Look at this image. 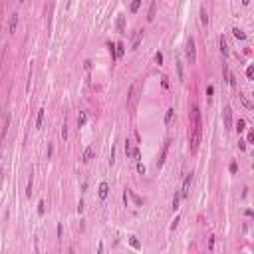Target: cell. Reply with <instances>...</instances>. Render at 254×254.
<instances>
[{"mask_svg": "<svg viewBox=\"0 0 254 254\" xmlns=\"http://www.w3.org/2000/svg\"><path fill=\"white\" fill-rule=\"evenodd\" d=\"M190 117H193V137H190V151H197L198 145H201V135H202L201 111H198V105H197V103L190 107Z\"/></svg>", "mask_w": 254, "mask_h": 254, "instance_id": "obj_1", "label": "cell"}, {"mask_svg": "<svg viewBox=\"0 0 254 254\" xmlns=\"http://www.w3.org/2000/svg\"><path fill=\"white\" fill-rule=\"evenodd\" d=\"M193 179H194V173H189L183 181V189H181V198H187L189 197V190H190V185H193Z\"/></svg>", "mask_w": 254, "mask_h": 254, "instance_id": "obj_2", "label": "cell"}, {"mask_svg": "<svg viewBox=\"0 0 254 254\" xmlns=\"http://www.w3.org/2000/svg\"><path fill=\"white\" fill-rule=\"evenodd\" d=\"M187 58H189L190 63L197 62V48H194V40H193V38H189V40H187Z\"/></svg>", "mask_w": 254, "mask_h": 254, "instance_id": "obj_3", "label": "cell"}, {"mask_svg": "<svg viewBox=\"0 0 254 254\" xmlns=\"http://www.w3.org/2000/svg\"><path fill=\"white\" fill-rule=\"evenodd\" d=\"M222 117H224V127L230 129V127H232V109L228 107V105L222 109Z\"/></svg>", "mask_w": 254, "mask_h": 254, "instance_id": "obj_4", "label": "cell"}, {"mask_svg": "<svg viewBox=\"0 0 254 254\" xmlns=\"http://www.w3.org/2000/svg\"><path fill=\"white\" fill-rule=\"evenodd\" d=\"M169 145H171V139H167V141H165V145H163V151H161V157H159L157 167H163L165 159H167V153H169Z\"/></svg>", "mask_w": 254, "mask_h": 254, "instance_id": "obj_5", "label": "cell"}, {"mask_svg": "<svg viewBox=\"0 0 254 254\" xmlns=\"http://www.w3.org/2000/svg\"><path fill=\"white\" fill-rule=\"evenodd\" d=\"M141 38H143V30H135L133 34V42H131V50H137L139 44H141Z\"/></svg>", "mask_w": 254, "mask_h": 254, "instance_id": "obj_6", "label": "cell"}, {"mask_svg": "<svg viewBox=\"0 0 254 254\" xmlns=\"http://www.w3.org/2000/svg\"><path fill=\"white\" fill-rule=\"evenodd\" d=\"M218 44H221V52H222V56H224V58H228L230 50H228V42H226V38L221 36V38H218Z\"/></svg>", "mask_w": 254, "mask_h": 254, "instance_id": "obj_7", "label": "cell"}, {"mask_svg": "<svg viewBox=\"0 0 254 254\" xmlns=\"http://www.w3.org/2000/svg\"><path fill=\"white\" fill-rule=\"evenodd\" d=\"M107 194H109V185L107 183H101L99 185V198H101V201H105Z\"/></svg>", "mask_w": 254, "mask_h": 254, "instance_id": "obj_8", "label": "cell"}, {"mask_svg": "<svg viewBox=\"0 0 254 254\" xmlns=\"http://www.w3.org/2000/svg\"><path fill=\"white\" fill-rule=\"evenodd\" d=\"M238 97H240V101H242V105H244L246 109H252V107H254V103L250 101V97H248L246 94H238Z\"/></svg>", "mask_w": 254, "mask_h": 254, "instance_id": "obj_9", "label": "cell"}, {"mask_svg": "<svg viewBox=\"0 0 254 254\" xmlns=\"http://www.w3.org/2000/svg\"><path fill=\"white\" fill-rule=\"evenodd\" d=\"M91 157H94V147H86V151H83V155H82V161L83 163H90Z\"/></svg>", "mask_w": 254, "mask_h": 254, "instance_id": "obj_10", "label": "cell"}, {"mask_svg": "<svg viewBox=\"0 0 254 254\" xmlns=\"http://www.w3.org/2000/svg\"><path fill=\"white\" fill-rule=\"evenodd\" d=\"M123 54H125V44L123 42H117L115 44V60H119Z\"/></svg>", "mask_w": 254, "mask_h": 254, "instance_id": "obj_11", "label": "cell"}, {"mask_svg": "<svg viewBox=\"0 0 254 254\" xmlns=\"http://www.w3.org/2000/svg\"><path fill=\"white\" fill-rule=\"evenodd\" d=\"M16 26H18V14L14 12V14L10 16V34L16 32Z\"/></svg>", "mask_w": 254, "mask_h": 254, "instance_id": "obj_12", "label": "cell"}, {"mask_svg": "<svg viewBox=\"0 0 254 254\" xmlns=\"http://www.w3.org/2000/svg\"><path fill=\"white\" fill-rule=\"evenodd\" d=\"M232 34H234L236 40H246V34H244V30H240V28H232Z\"/></svg>", "mask_w": 254, "mask_h": 254, "instance_id": "obj_13", "label": "cell"}, {"mask_svg": "<svg viewBox=\"0 0 254 254\" xmlns=\"http://www.w3.org/2000/svg\"><path fill=\"white\" fill-rule=\"evenodd\" d=\"M155 10H157V2H151L149 14H147V20H153V18H155Z\"/></svg>", "mask_w": 254, "mask_h": 254, "instance_id": "obj_14", "label": "cell"}, {"mask_svg": "<svg viewBox=\"0 0 254 254\" xmlns=\"http://www.w3.org/2000/svg\"><path fill=\"white\" fill-rule=\"evenodd\" d=\"M86 121H87V115H86V111H82L78 115V127H83V125H86Z\"/></svg>", "mask_w": 254, "mask_h": 254, "instance_id": "obj_15", "label": "cell"}, {"mask_svg": "<svg viewBox=\"0 0 254 254\" xmlns=\"http://www.w3.org/2000/svg\"><path fill=\"white\" fill-rule=\"evenodd\" d=\"M173 113H175V109H173V107H169V109H167V113H165V125H169V123H171Z\"/></svg>", "mask_w": 254, "mask_h": 254, "instance_id": "obj_16", "label": "cell"}, {"mask_svg": "<svg viewBox=\"0 0 254 254\" xmlns=\"http://www.w3.org/2000/svg\"><path fill=\"white\" fill-rule=\"evenodd\" d=\"M44 111L46 109H40V111H38V117H36V127L38 129L42 127V121H44Z\"/></svg>", "mask_w": 254, "mask_h": 254, "instance_id": "obj_17", "label": "cell"}, {"mask_svg": "<svg viewBox=\"0 0 254 254\" xmlns=\"http://www.w3.org/2000/svg\"><path fill=\"white\" fill-rule=\"evenodd\" d=\"M201 22L202 24H209V14H206L205 6H201Z\"/></svg>", "mask_w": 254, "mask_h": 254, "instance_id": "obj_18", "label": "cell"}, {"mask_svg": "<svg viewBox=\"0 0 254 254\" xmlns=\"http://www.w3.org/2000/svg\"><path fill=\"white\" fill-rule=\"evenodd\" d=\"M32 185H34V181H32V173H30V179H28V187H26V197H28V198L32 197Z\"/></svg>", "mask_w": 254, "mask_h": 254, "instance_id": "obj_19", "label": "cell"}, {"mask_svg": "<svg viewBox=\"0 0 254 254\" xmlns=\"http://www.w3.org/2000/svg\"><path fill=\"white\" fill-rule=\"evenodd\" d=\"M123 28H125V16H119L117 18V30L123 32Z\"/></svg>", "mask_w": 254, "mask_h": 254, "instance_id": "obj_20", "label": "cell"}, {"mask_svg": "<svg viewBox=\"0 0 254 254\" xmlns=\"http://www.w3.org/2000/svg\"><path fill=\"white\" fill-rule=\"evenodd\" d=\"M131 157H133L137 163H141V151H139V147H135L133 149V153H131Z\"/></svg>", "mask_w": 254, "mask_h": 254, "instance_id": "obj_21", "label": "cell"}, {"mask_svg": "<svg viewBox=\"0 0 254 254\" xmlns=\"http://www.w3.org/2000/svg\"><path fill=\"white\" fill-rule=\"evenodd\" d=\"M129 244L135 248V250H139V248H141V242H139V240L135 238V236H131V238H129Z\"/></svg>", "mask_w": 254, "mask_h": 254, "instance_id": "obj_22", "label": "cell"}, {"mask_svg": "<svg viewBox=\"0 0 254 254\" xmlns=\"http://www.w3.org/2000/svg\"><path fill=\"white\" fill-rule=\"evenodd\" d=\"M179 202H181V194L177 193V194H175V198H173V210L179 209Z\"/></svg>", "mask_w": 254, "mask_h": 254, "instance_id": "obj_23", "label": "cell"}, {"mask_svg": "<svg viewBox=\"0 0 254 254\" xmlns=\"http://www.w3.org/2000/svg\"><path fill=\"white\" fill-rule=\"evenodd\" d=\"M107 48H109V54H111V60L115 62V44H111V42H109Z\"/></svg>", "mask_w": 254, "mask_h": 254, "instance_id": "obj_24", "label": "cell"}, {"mask_svg": "<svg viewBox=\"0 0 254 254\" xmlns=\"http://www.w3.org/2000/svg\"><path fill=\"white\" fill-rule=\"evenodd\" d=\"M139 6H141V0H135V2H131V12H137L139 10Z\"/></svg>", "mask_w": 254, "mask_h": 254, "instance_id": "obj_25", "label": "cell"}, {"mask_svg": "<svg viewBox=\"0 0 254 254\" xmlns=\"http://www.w3.org/2000/svg\"><path fill=\"white\" fill-rule=\"evenodd\" d=\"M244 127H246V121H244V119H238V123H236V129H238V131H244Z\"/></svg>", "mask_w": 254, "mask_h": 254, "instance_id": "obj_26", "label": "cell"}, {"mask_svg": "<svg viewBox=\"0 0 254 254\" xmlns=\"http://www.w3.org/2000/svg\"><path fill=\"white\" fill-rule=\"evenodd\" d=\"M131 153H133V147H131V143L127 141V143H125V155H127V157H129Z\"/></svg>", "mask_w": 254, "mask_h": 254, "instance_id": "obj_27", "label": "cell"}, {"mask_svg": "<svg viewBox=\"0 0 254 254\" xmlns=\"http://www.w3.org/2000/svg\"><path fill=\"white\" fill-rule=\"evenodd\" d=\"M44 201H40V202H38V214H40V217H42V214H44Z\"/></svg>", "mask_w": 254, "mask_h": 254, "instance_id": "obj_28", "label": "cell"}, {"mask_svg": "<svg viewBox=\"0 0 254 254\" xmlns=\"http://www.w3.org/2000/svg\"><path fill=\"white\" fill-rule=\"evenodd\" d=\"M155 62H157L159 66L163 63V54H161V52H157V54H155Z\"/></svg>", "mask_w": 254, "mask_h": 254, "instance_id": "obj_29", "label": "cell"}, {"mask_svg": "<svg viewBox=\"0 0 254 254\" xmlns=\"http://www.w3.org/2000/svg\"><path fill=\"white\" fill-rule=\"evenodd\" d=\"M62 139H67V125L63 123V127H62Z\"/></svg>", "mask_w": 254, "mask_h": 254, "instance_id": "obj_30", "label": "cell"}, {"mask_svg": "<svg viewBox=\"0 0 254 254\" xmlns=\"http://www.w3.org/2000/svg\"><path fill=\"white\" fill-rule=\"evenodd\" d=\"M177 70H179V78L183 79V63L181 62H177Z\"/></svg>", "mask_w": 254, "mask_h": 254, "instance_id": "obj_31", "label": "cell"}, {"mask_svg": "<svg viewBox=\"0 0 254 254\" xmlns=\"http://www.w3.org/2000/svg\"><path fill=\"white\" fill-rule=\"evenodd\" d=\"M137 171L141 173V175H145V165H143V163H137Z\"/></svg>", "mask_w": 254, "mask_h": 254, "instance_id": "obj_32", "label": "cell"}, {"mask_svg": "<svg viewBox=\"0 0 254 254\" xmlns=\"http://www.w3.org/2000/svg\"><path fill=\"white\" fill-rule=\"evenodd\" d=\"M213 94H214V87H213V86H209V87H206V95L213 97Z\"/></svg>", "mask_w": 254, "mask_h": 254, "instance_id": "obj_33", "label": "cell"}, {"mask_svg": "<svg viewBox=\"0 0 254 254\" xmlns=\"http://www.w3.org/2000/svg\"><path fill=\"white\" fill-rule=\"evenodd\" d=\"M252 75H254V67L250 66V67L246 70V78H252Z\"/></svg>", "mask_w": 254, "mask_h": 254, "instance_id": "obj_34", "label": "cell"}, {"mask_svg": "<svg viewBox=\"0 0 254 254\" xmlns=\"http://www.w3.org/2000/svg\"><path fill=\"white\" fill-rule=\"evenodd\" d=\"M213 246H214V236H210V238H209V248H210V250H213Z\"/></svg>", "mask_w": 254, "mask_h": 254, "instance_id": "obj_35", "label": "cell"}, {"mask_svg": "<svg viewBox=\"0 0 254 254\" xmlns=\"http://www.w3.org/2000/svg\"><path fill=\"white\" fill-rule=\"evenodd\" d=\"M179 222H181V218H179V217H177V218H175V222H173V224H171V228H173V230H175V228H177V224H179Z\"/></svg>", "mask_w": 254, "mask_h": 254, "instance_id": "obj_36", "label": "cell"}, {"mask_svg": "<svg viewBox=\"0 0 254 254\" xmlns=\"http://www.w3.org/2000/svg\"><path fill=\"white\" fill-rule=\"evenodd\" d=\"M161 79H163V82H161V83H163V87L167 90V87H169V82H167V78H161Z\"/></svg>", "mask_w": 254, "mask_h": 254, "instance_id": "obj_37", "label": "cell"}, {"mask_svg": "<svg viewBox=\"0 0 254 254\" xmlns=\"http://www.w3.org/2000/svg\"><path fill=\"white\" fill-rule=\"evenodd\" d=\"M97 254H103V244L99 242V246H97Z\"/></svg>", "mask_w": 254, "mask_h": 254, "instance_id": "obj_38", "label": "cell"}]
</instances>
